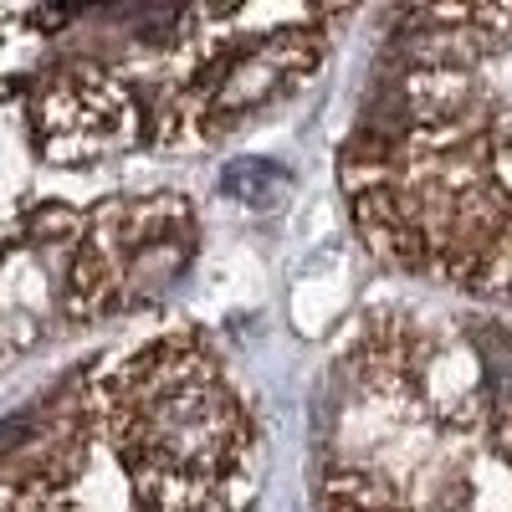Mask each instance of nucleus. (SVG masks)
Segmentation results:
<instances>
[{
    "instance_id": "1",
    "label": "nucleus",
    "mask_w": 512,
    "mask_h": 512,
    "mask_svg": "<svg viewBox=\"0 0 512 512\" xmlns=\"http://www.w3.org/2000/svg\"><path fill=\"white\" fill-rule=\"evenodd\" d=\"M338 175L390 267L512 303V6L395 11Z\"/></svg>"
},
{
    "instance_id": "2",
    "label": "nucleus",
    "mask_w": 512,
    "mask_h": 512,
    "mask_svg": "<svg viewBox=\"0 0 512 512\" xmlns=\"http://www.w3.org/2000/svg\"><path fill=\"white\" fill-rule=\"evenodd\" d=\"M256 415L216 344L159 333L0 425V512H246Z\"/></svg>"
},
{
    "instance_id": "3",
    "label": "nucleus",
    "mask_w": 512,
    "mask_h": 512,
    "mask_svg": "<svg viewBox=\"0 0 512 512\" xmlns=\"http://www.w3.org/2000/svg\"><path fill=\"white\" fill-rule=\"evenodd\" d=\"M318 512H512V338L374 308L333 359Z\"/></svg>"
}]
</instances>
